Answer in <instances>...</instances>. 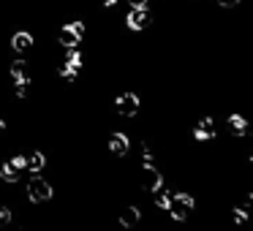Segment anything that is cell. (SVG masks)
Masks as SVG:
<instances>
[{
	"instance_id": "277c9868",
	"label": "cell",
	"mask_w": 253,
	"mask_h": 231,
	"mask_svg": "<svg viewBox=\"0 0 253 231\" xmlns=\"http://www.w3.org/2000/svg\"><path fill=\"white\" fill-rule=\"evenodd\" d=\"M109 112L115 120H126V122H139L144 112V95L136 87H120L112 93L109 98Z\"/></svg>"
},
{
	"instance_id": "3957f363",
	"label": "cell",
	"mask_w": 253,
	"mask_h": 231,
	"mask_svg": "<svg viewBox=\"0 0 253 231\" xmlns=\"http://www.w3.org/2000/svg\"><path fill=\"white\" fill-rule=\"evenodd\" d=\"M158 19H161V8L153 0L147 6H126V11L120 14L117 25H120V30L128 36H144L158 25Z\"/></svg>"
},
{
	"instance_id": "5b68a950",
	"label": "cell",
	"mask_w": 253,
	"mask_h": 231,
	"mask_svg": "<svg viewBox=\"0 0 253 231\" xmlns=\"http://www.w3.org/2000/svg\"><path fill=\"white\" fill-rule=\"evenodd\" d=\"M3 46H6V55L33 57L36 52L41 49V36H39V30H33L30 22H19V25H14V28L6 33Z\"/></svg>"
},
{
	"instance_id": "52a82bcc",
	"label": "cell",
	"mask_w": 253,
	"mask_h": 231,
	"mask_svg": "<svg viewBox=\"0 0 253 231\" xmlns=\"http://www.w3.org/2000/svg\"><path fill=\"white\" fill-rule=\"evenodd\" d=\"M136 136L128 128H104V153L112 160H131Z\"/></svg>"
},
{
	"instance_id": "6da1fadb",
	"label": "cell",
	"mask_w": 253,
	"mask_h": 231,
	"mask_svg": "<svg viewBox=\"0 0 253 231\" xmlns=\"http://www.w3.org/2000/svg\"><path fill=\"white\" fill-rule=\"evenodd\" d=\"M19 198L30 209L52 207V201L57 198V182L49 177V171H44V174H25L22 182H19Z\"/></svg>"
},
{
	"instance_id": "8992f818",
	"label": "cell",
	"mask_w": 253,
	"mask_h": 231,
	"mask_svg": "<svg viewBox=\"0 0 253 231\" xmlns=\"http://www.w3.org/2000/svg\"><path fill=\"white\" fill-rule=\"evenodd\" d=\"M199 209V196L191 191V188H171V198L169 207H166V220L174 226H182L196 215Z\"/></svg>"
},
{
	"instance_id": "ba28073f",
	"label": "cell",
	"mask_w": 253,
	"mask_h": 231,
	"mask_svg": "<svg viewBox=\"0 0 253 231\" xmlns=\"http://www.w3.org/2000/svg\"><path fill=\"white\" fill-rule=\"evenodd\" d=\"M188 139L199 147H207V144H215L220 139V122L212 112H202L191 120L188 125Z\"/></svg>"
},
{
	"instance_id": "7a4b0ae2",
	"label": "cell",
	"mask_w": 253,
	"mask_h": 231,
	"mask_svg": "<svg viewBox=\"0 0 253 231\" xmlns=\"http://www.w3.org/2000/svg\"><path fill=\"white\" fill-rule=\"evenodd\" d=\"M90 41V17L77 14L52 28V44L57 49H71V46H84Z\"/></svg>"
},
{
	"instance_id": "9c48e42d",
	"label": "cell",
	"mask_w": 253,
	"mask_h": 231,
	"mask_svg": "<svg viewBox=\"0 0 253 231\" xmlns=\"http://www.w3.org/2000/svg\"><path fill=\"white\" fill-rule=\"evenodd\" d=\"M223 125H226V133H229L231 139H237V142H245V139L251 136V131H253L251 117H248L245 112H240V109H229V112H226Z\"/></svg>"
},
{
	"instance_id": "30bf717a",
	"label": "cell",
	"mask_w": 253,
	"mask_h": 231,
	"mask_svg": "<svg viewBox=\"0 0 253 231\" xmlns=\"http://www.w3.org/2000/svg\"><path fill=\"white\" fill-rule=\"evenodd\" d=\"M212 3V8H218V11L229 14V11H237V8L242 6V0H207V6Z\"/></svg>"
},
{
	"instance_id": "8fae6325",
	"label": "cell",
	"mask_w": 253,
	"mask_h": 231,
	"mask_svg": "<svg viewBox=\"0 0 253 231\" xmlns=\"http://www.w3.org/2000/svg\"><path fill=\"white\" fill-rule=\"evenodd\" d=\"M0 109H3V84H0Z\"/></svg>"
}]
</instances>
